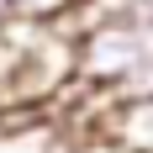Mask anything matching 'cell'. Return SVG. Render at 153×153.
<instances>
[{
  "mask_svg": "<svg viewBox=\"0 0 153 153\" xmlns=\"http://www.w3.org/2000/svg\"><path fill=\"white\" fill-rule=\"evenodd\" d=\"M5 21H16V0H0V27Z\"/></svg>",
  "mask_w": 153,
  "mask_h": 153,
  "instance_id": "3957f363",
  "label": "cell"
},
{
  "mask_svg": "<svg viewBox=\"0 0 153 153\" xmlns=\"http://www.w3.org/2000/svg\"><path fill=\"white\" fill-rule=\"evenodd\" d=\"M100 137H106L116 153H153V95L111 100L106 122H100Z\"/></svg>",
  "mask_w": 153,
  "mask_h": 153,
  "instance_id": "6da1fadb",
  "label": "cell"
},
{
  "mask_svg": "<svg viewBox=\"0 0 153 153\" xmlns=\"http://www.w3.org/2000/svg\"><path fill=\"white\" fill-rule=\"evenodd\" d=\"M85 0H16V16L27 21H69Z\"/></svg>",
  "mask_w": 153,
  "mask_h": 153,
  "instance_id": "7a4b0ae2",
  "label": "cell"
}]
</instances>
